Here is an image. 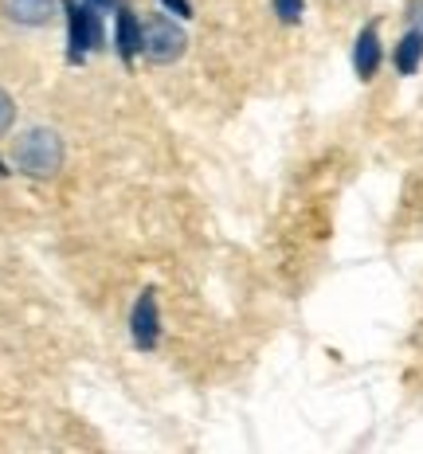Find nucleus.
<instances>
[{"mask_svg": "<svg viewBox=\"0 0 423 454\" xmlns=\"http://www.w3.org/2000/svg\"><path fill=\"white\" fill-rule=\"evenodd\" d=\"M0 4H4L8 20L27 24V27H43L55 16V4H59V0H0Z\"/></svg>", "mask_w": 423, "mask_h": 454, "instance_id": "obj_5", "label": "nucleus"}, {"mask_svg": "<svg viewBox=\"0 0 423 454\" xmlns=\"http://www.w3.org/2000/svg\"><path fill=\"white\" fill-rule=\"evenodd\" d=\"M184 32L176 20H168V16H149V20H141V55H145L149 63H173L184 55Z\"/></svg>", "mask_w": 423, "mask_h": 454, "instance_id": "obj_2", "label": "nucleus"}, {"mask_svg": "<svg viewBox=\"0 0 423 454\" xmlns=\"http://www.w3.org/2000/svg\"><path fill=\"white\" fill-rule=\"evenodd\" d=\"M165 4L173 8V12H181V16H188V12H192V8H188V0H165Z\"/></svg>", "mask_w": 423, "mask_h": 454, "instance_id": "obj_11", "label": "nucleus"}, {"mask_svg": "<svg viewBox=\"0 0 423 454\" xmlns=\"http://www.w3.org/2000/svg\"><path fill=\"white\" fill-rule=\"evenodd\" d=\"M12 160L16 168H20L24 176H35V181H43V176H55L63 165V137L55 134V129H27V134L16 141L12 149Z\"/></svg>", "mask_w": 423, "mask_h": 454, "instance_id": "obj_1", "label": "nucleus"}, {"mask_svg": "<svg viewBox=\"0 0 423 454\" xmlns=\"http://www.w3.org/2000/svg\"><path fill=\"white\" fill-rule=\"evenodd\" d=\"M419 59H423V32L416 27V32H408L400 40V47H396V67L403 74H411V71L419 67Z\"/></svg>", "mask_w": 423, "mask_h": 454, "instance_id": "obj_8", "label": "nucleus"}, {"mask_svg": "<svg viewBox=\"0 0 423 454\" xmlns=\"http://www.w3.org/2000/svg\"><path fill=\"white\" fill-rule=\"evenodd\" d=\"M94 4H118V0H94Z\"/></svg>", "mask_w": 423, "mask_h": 454, "instance_id": "obj_13", "label": "nucleus"}, {"mask_svg": "<svg viewBox=\"0 0 423 454\" xmlns=\"http://www.w3.org/2000/svg\"><path fill=\"white\" fill-rule=\"evenodd\" d=\"M411 16H416V24H419V32H423V0H416V4H411Z\"/></svg>", "mask_w": 423, "mask_h": 454, "instance_id": "obj_12", "label": "nucleus"}, {"mask_svg": "<svg viewBox=\"0 0 423 454\" xmlns=\"http://www.w3.org/2000/svg\"><path fill=\"white\" fill-rule=\"evenodd\" d=\"M118 51H121V59H134L141 51V24L134 20V12L121 4H118Z\"/></svg>", "mask_w": 423, "mask_h": 454, "instance_id": "obj_7", "label": "nucleus"}, {"mask_svg": "<svg viewBox=\"0 0 423 454\" xmlns=\"http://www.w3.org/2000/svg\"><path fill=\"white\" fill-rule=\"evenodd\" d=\"M12 121H16V102L8 98L4 90H0V137H4L8 129H12Z\"/></svg>", "mask_w": 423, "mask_h": 454, "instance_id": "obj_10", "label": "nucleus"}, {"mask_svg": "<svg viewBox=\"0 0 423 454\" xmlns=\"http://www.w3.org/2000/svg\"><path fill=\"white\" fill-rule=\"evenodd\" d=\"M67 16H71V55L79 59L82 51L98 47V16H94V0L90 4H74V0H67Z\"/></svg>", "mask_w": 423, "mask_h": 454, "instance_id": "obj_3", "label": "nucleus"}, {"mask_svg": "<svg viewBox=\"0 0 423 454\" xmlns=\"http://www.w3.org/2000/svg\"><path fill=\"white\" fill-rule=\"evenodd\" d=\"M275 16L282 24H298L302 20V0H275Z\"/></svg>", "mask_w": 423, "mask_h": 454, "instance_id": "obj_9", "label": "nucleus"}, {"mask_svg": "<svg viewBox=\"0 0 423 454\" xmlns=\"http://www.w3.org/2000/svg\"><path fill=\"white\" fill-rule=\"evenodd\" d=\"M129 329H134L137 348H153V345H157V329H161V317H157V298H153V290H145V294L137 298L134 317H129Z\"/></svg>", "mask_w": 423, "mask_h": 454, "instance_id": "obj_4", "label": "nucleus"}, {"mask_svg": "<svg viewBox=\"0 0 423 454\" xmlns=\"http://www.w3.org/2000/svg\"><path fill=\"white\" fill-rule=\"evenodd\" d=\"M353 63H356V74H361V79H372L376 74V67H380V35H376V27H364V32L356 35Z\"/></svg>", "mask_w": 423, "mask_h": 454, "instance_id": "obj_6", "label": "nucleus"}]
</instances>
